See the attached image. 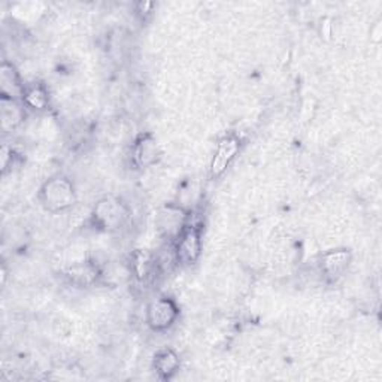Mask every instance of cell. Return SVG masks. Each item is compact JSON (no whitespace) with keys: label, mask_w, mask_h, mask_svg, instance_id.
Wrapping results in <instances>:
<instances>
[{"label":"cell","mask_w":382,"mask_h":382,"mask_svg":"<svg viewBox=\"0 0 382 382\" xmlns=\"http://www.w3.org/2000/svg\"><path fill=\"white\" fill-rule=\"evenodd\" d=\"M22 102L27 103L33 109H43L46 107V103H48V96H46V91L41 86L25 87V91H22Z\"/></svg>","instance_id":"cell-8"},{"label":"cell","mask_w":382,"mask_h":382,"mask_svg":"<svg viewBox=\"0 0 382 382\" xmlns=\"http://www.w3.org/2000/svg\"><path fill=\"white\" fill-rule=\"evenodd\" d=\"M97 269L91 264H76L74 268L69 271V276L78 284H90L96 280Z\"/></svg>","instance_id":"cell-9"},{"label":"cell","mask_w":382,"mask_h":382,"mask_svg":"<svg viewBox=\"0 0 382 382\" xmlns=\"http://www.w3.org/2000/svg\"><path fill=\"white\" fill-rule=\"evenodd\" d=\"M202 251L200 230L194 226L185 227L177 238L175 257L181 264H193L199 259Z\"/></svg>","instance_id":"cell-2"},{"label":"cell","mask_w":382,"mask_h":382,"mask_svg":"<svg viewBox=\"0 0 382 382\" xmlns=\"http://www.w3.org/2000/svg\"><path fill=\"white\" fill-rule=\"evenodd\" d=\"M124 219H125L124 207L121 206V203L114 199L102 200L95 210V221L107 230L120 227Z\"/></svg>","instance_id":"cell-4"},{"label":"cell","mask_w":382,"mask_h":382,"mask_svg":"<svg viewBox=\"0 0 382 382\" xmlns=\"http://www.w3.org/2000/svg\"><path fill=\"white\" fill-rule=\"evenodd\" d=\"M239 151V141L233 136H227L224 137L221 142L218 144L215 157L212 160V175H221V173L226 170L228 163L235 158V156Z\"/></svg>","instance_id":"cell-5"},{"label":"cell","mask_w":382,"mask_h":382,"mask_svg":"<svg viewBox=\"0 0 382 382\" xmlns=\"http://www.w3.org/2000/svg\"><path fill=\"white\" fill-rule=\"evenodd\" d=\"M350 261V254L346 251H332L322 259V271L327 276H338Z\"/></svg>","instance_id":"cell-7"},{"label":"cell","mask_w":382,"mask_h":382,"mask_svg":"<svg viewBox=\"0 0 382 382\" xmlns=\"http://www.w3.org/2000/svg\"><path fill=\"white\" fill-rule=\"evenodd\" d=\"M156 372L165 379H169L179 369V358L172 350H165L156 355Z\"/></svg>","instance_id":"cell-6"},{"label":"cell","mask_w":382,"mask_h":382,"mask_svg":"<svg viewBox=\"0 0 382 382\" xmlns=\"http://www.w3.org/2000/svg\"><path fill=\"white\" fill-rule=\"evenodd\" d=\"M136 160L141 165H149L153 163L157 157V146L156 142L151 139H144L142 142H139L136 146Z\"/></svg>","instance_id":"cell-10"},{"label":"cell","mask_w":382,"mask_h":382,"mask_svg":"<svg viewBox=\"0 0 382 382\" xmlns=\"http://www.w3.org/2000/svg\"><path fill=\"white\" fill-rule=\"evenodd\" d=\"M178 317L177 305L168 297H161L154 300L148 306V324L154 330H165L170 327L173 321Z\"/></svg>","instance_id":"cell-3"},{"label":"cell","mask_w":382,"mask_h":382,"mask_svg":"<svg viewBox=\"0 0 382 382\" xmlns=\"http://www.w3.org/2000/svg\"><path fill=\"white\" fill-rule=\"evenodd\" d=\"M41 199L48 211H63L74 205L75 191L72 184L64 178H53L41 190Z\"/></svg>","instance_id":"cell-1"}]
</instances>
